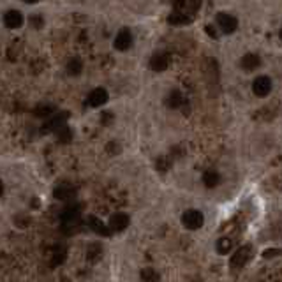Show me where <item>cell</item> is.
<instances>
[{"mask_svg": "<svg viewBox=\"0 0 282 282\" xmlns=\"http://www.w3.org/2000/svg\"><path fill=\"white\" fill-rule=\"evenodd\" d=\"M27 4H36V2H39V0H25Z\"/></svg>", "mask_w": 282, "mask_h": 282, "instance_id": "26", "label": "cell"}, {"mask_svg": "<svg viewBox=\"0 0 282 282\" xmlns=\"http://www.w3.org/2000/svg\"><path fill=\"white\" fill-rule=\"evenodd\" d=\"M261 65V58L256 53H247L242 58V69L243 70H256Z\"/></svg>", "mask_w": 282, "mask_h": 282, "instance_id": "13", "label": "cell"}, {"mask_svg": "<svg viewBox=\"0 0 282 282\" xmlns=\"http://www.w3.org/2000/svg\"><path fill=\"white\" fill-rule=\"evenodd\" d=\"M280 39H282V28H280Z\"/></svg>", "mask_w": 282, "mask_h": 282, "instance_id": "28", "label": "cell"}, {"mask_svg": "<svg viewBox=\"0 0 282 282\" xmlns=\"http://www.w3.org/2000/svg\"><path fill=\"white\" fill-rule=\"evenodd\" d=\"M65 254H67V251H65L64 247H57L53 252V259H51V265L53 266H58L62 265V263L65 261Z\"/></svg>", "mask_w": 282, "mask_h": 282, "instance_id": "19", "label": "cell"}, {"mask_svg": "<svg viewBox=\"0 0 282 282\" xmlns=\"http://www.w3.org/2000/svg\"><path fill=\"white\" fill-rule=\"evenodd\" d=\"M57 136L60 143H70V139H73V131H70L67 125H64V127H60L57 131Z\"/></svg>", "mask_w": 282, "mask_h": 282, "instance_id": "21", "label": "cell"}, {"mask_svg": "<svg viewBox=\"0 0 282 282\" xmlns=\"http://www.w3.org/2000/svg\"><path fill=\"white\" fill-rule=\"evenodd\" d=\"M251 247H240L238 251L235 252V256L231 258V266L233 268H242V266H245L249 263V259H251Z\"/></svg>", "mask_w": 282, "mask_h": 282, "instance_id": "8", "label": "cell"}, {"mask_svg": "<svg viewBox=\"0 0 282 282\" xmlns=\"http://www.w3.org/2000/svg\"><path fill=\"white\" fill-rule=\"evenodd\" d=\"M67 118H69V113H67V111H58V113L55 115L53 118H50V120H48L46 124L43 125V129H41V131H43V132L58 131V129L64 127V125H65Z\"/></svg>", "mask_w": 282, "mask_h": 282, "instance_id": "4", "label": "cell"}, {"mask_svg": "<svg viewBox=\"0 0 282 282\" xmlns=\"http://www.w3.org/2000/svg\"><path fill=\"white\" fill-rule=\"evenodd\" d=\"M252 92H254V95H258V97H266V95L272 92V80H270L268 76L256 78L254 83H252Z\"/></svg>", "mask_w": 282, "mask_h": 282, "instance_id": "3", "label": "cell"}, {"mask_svg": "<svg viewBox=\"0 0 282 282\" xmlns=\"http://www.w3.org/2000/svg\"><path fill=\"white\" fill-rule=\"evenodd\" d=\"M53 196L57 199H60V201H70V199L76 198V189L70 187V185H58L55 189Z\"/></svg>", "mask_w": 282, "mask_h": 282, "instance_id": "11", "label": "cell"}, {"mask_svg": "<svg viewBox=\"0 0 282 282\" xmlns=\"http://www.w3.org/2000/svg\"><path fill=\"white\" fill-rule=\"evenodd\" d=\"M51 111H53V110H51V108H48V106H44V108H37L36 115H39V117H41V115H48V113H51Z\"/></svg>", "mask_w": 282, "mask_h": 282, "instance_id": "24", "label": "cell"}, {"mask_svg": "<svg viewBox=\"0 0 282 282\" xmlns=\"http://www.w3.org/2000/svg\"><path fill=\"white\" fill-rule=\"evenodd\" d=\"M277 254H282V251H280V249H268V251H265V252H263V256H265L266 259H268V258H275Z\"/></svg>", "mask_w": 282, "mask_h": 282, "instance_id": "23", "label": "cell"}, {"mask_svg": "<svg viewBox=\"0 0 282 282\" xmlns=\"http://www.w3.org/2000/svg\"><path fill=\"white\" fill-rule=\"evenodd\" d=\"M233 247V242L229 238H221L217 242V252L219 254H228L229 251H231Z\"/></svg>", "mask_w": 282, "mask_h": 282, "instance_id": "22", "label": "cell"}, {"mask_svg": "<svg viewBox=\"0 0 282 282\" xmlns=\"http://www.w3.org/2000/svg\"><path fill=\"white\" fill-rule=\"evenodd\" d=\"M215 21H217V27L221 28L224 34H233V32L238 28V21H236V18L231 16V14H228V13H219L217 18H215Z\"/></svg>", "mask_w": 282, "mask_h": 282, "instance_id": "2", "label": "cell"}, {"mask_svg": "<svg viewBox=\"0 0 282 282\" xmlns=\"http://www.w3.org/2000/svg\"><path fill=\"white\" fill-rule=\"evenodd\" d=\"M166 104L169 108H173V110H177V108H180L184 104V95L180 94L178 90H173L171 94L168 95V99H166Z\"/></svg>", "mask_w": 282, "mask_h": 282, "instance_id": "16", "label": "cell"}, {"mask_svg": "<svg viewBox=\"0 0 282 282\" xmlns=\"http://www.w3.org/2000/svg\"><path fill=\"white\" fill-rule=\"evenodd\" d=\"M219 182H221V175H219L217 171H211V169H208V171L203 175V184L206 185V187H217Z\"/></svg>", "mask_w": 282, "mask_h": 282, "instance_id": "15", "label": "cell"}, {"mask_svg": "<svg viewBox=\"0 0 282 282\" xmlns=\"http://www.w3.org/2000/svg\"><path fill=\"white\" fill-rule=\"evenodd\" d=\"M129 222H131V219H129L127 214H122V211H118V214H113L110 219V229L115 233H120L124 231L125 228L129 226Z\"/></svg>", "mask_w": 282, "mask_h": 282, "instance_id": "5", "label": "cell"}, {"mask_svg": "<svg viewBox=\"0 0 282 282\" xmlns=\"http://www.w3.org/2000/svg\"><path fill=\"white\" fill-rule=\"evenodd\" d=\"M106 102H108V92L104 88H95V90H92L90 95H88V104L94 108L104 106Z\"/></svg>", "mask_w": 282, "mask_h": 282, "instance_id": "9", "label": "cell"}, {"mask_svg": "<svg viewBox=\"0 0 282 282\" xmlns=\"http://www.w3.org/2000/svg\"><path fill=\"white\" fill-rule=\"evenodd\" d=\"M169 65V55L164 53V51H159V53H154L150 58V69L152 70H157V73H161V70H166Z\"/></svg>", "mask_w": 282, "mask_h": 282, "instance_id": "7", "label": "cell"}, {"mask_svg": "<svg viewBox=\"0 0 282 282\" xmlns=\"http://www.w3.org/2000/svg\"><path fill=\"white\" fill-rule=\"evenodd\" d=\"M182 224L191 231H194V229H199L205 224V217L199 210H187L182 215Z\"/></svg>", "mask_w": 282, "mask_h": 282, "instance_id": "1", "label": "cell"}, {"mask_svg": "<svg viewBox=\"0 0 282 282\" xmlns=\"http://www.w3.org/2000/svg\"><path fill=\"white\" fill-rule=\"evenodd\" d=\"M139 277H141V280H143V282H159V280H161V277H159V273L155 272V270H152V268H145V270H141Z\"/></svg>", "mask_w": 282, "mask_h": 282, "instance_id": "18", "label": "cell"}, {"mask_svg": "<svg viewBox=\"0 0 282 282\" xmlns=\"http://www.w3.org/2000/svg\"><path fill=\"white\" fill-rule=\"evenodd\" d=\"M101 254H102V247L99 245V243H92V245L87 249V259L92 263L99 261V259H101Z\"/></svg>", "mask_w": 282, "mask_h": 282, "instance_id": "17", "label": "cell"}, {"mask_svg": "<svg viewBox=\"0 0 282 282\" xmlns=\"http://www.w3.org/2000/svg\"><path fill=\"white\" fill-rule=\"evenodd\" d=\"M206 34L211 36V37H214V39H217V32H215V28H214V27H210V25H208V27H206Z\"/></svg>", "mask_w": 282, "mask_h": 282, "instance_id": "25", "label": "cell"}, {"mask_svg": "<svg viewBox=\"0 0 282 282\" xmlns=\"http://www.w3.org/2000/svg\"><path fill=\"white\" fill-rule=\"evenodd\" d=\"M192 21L191 16H187L185 13H182V11H175V13H171L168 16V23L173 25V27H184V25H189Z\"/></svg>", "mask_w": 282, "mask_h": 282, "instance_id": "12", "label": "cell"}, {"mask_svg": "<svg viewBox=\"0 0 282 282\" xmlns=\"http://www.w3.org/2000/svg\"><path fill=\"white\" fill-rule=\"evenodd\" d=\"M60 282H69V280L65 279V277H62V279H60Z\"/></svg>", "mask_w": 282, "mask_h": 282, "instance_id": "27", "label": "cell"}, {"mask_svg": "<svg viewBox=\"0 0 282 282\" xmlns=\"http://www.w3.org/2000/svg\"><path fill=\"white\" fill-rule=\"evenodd\" d=\"M4 25L7 28H20L23 25V16L20 11H7L4 16Z\"/></svg>", "mask_w": 282, "mask_h": 282, "instance_id": "10", "label": "cell"}, {"mask_svg": "<svg viewBox=\"0 0 282 282\" xmlns=\"http://www.w3.org/2000/svg\"><path fill=\"white\" fill-rule=\"evenodd\" d=\"M132 46V34L129 28H122L120 32L115 37V48L118 51H127Z\"/></svg>", "mask_w": 282, "mask_h": 282, "instance_id": "6", "label": "cell"}, {"mask_svg": "<svg viewBox=\"0 0 282 282\" xmlns=\"http://www.w3.org/2000/svg\"><path fill=\"white\" fill-rule=\"evenodd\" d=\"M81 69H83V64H81V60H78V58H73V60H69V64H67V74H70V76H78V74L81 73Z\"/></svg>", "mask_w": 282, "mask_h": 282, "instance_id": "20", "label": "cell"}, {"mask_svg": "<svg viewBox=\"0 0 282 282\" xmlns=\"http://www.w3.org/2000/svg\"><path fill=\"white\" fill-rule=\"evenodd\" d=\"M88 226L92 228V231L97 233V235H101V236H108L110 235V231H111V229L106 228L104 222H101L97 217H88Z\"/></svg>", "mask_w": 282, "mask_h": 282, "instance_id": "14", "label": "cell"}]
</instances>
